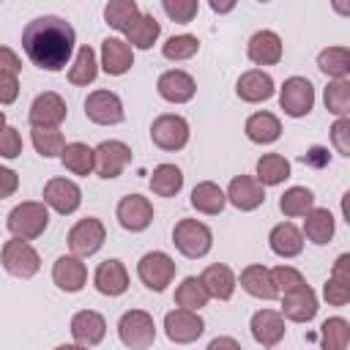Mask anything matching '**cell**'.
<instances>
[{
	"label": "cell",
	"instance_id": "4",
	"mask_svg": "<svg viewBox=\"0 0 350 350\" xmlns=\"http://www.w3.org/2000/svg\"><path fill=\"white\" fill-rule=\"evenodd\" d=\"M118 336L129 350H148L156 342V323L145 309H129L118 320Z\"/></svg>",
	"mask_w": 350,
	"mask_h": 350
},
{
	"label": "cell",
	"instance_id": "36",
	"mask_svg": "<svg viewBox=\"0 0 350 350\" xmlns=\"http://www.w3.org/2000/svg\"><path fill=\"white\" fill-rule=\"evenodd\" d=\"M312 208H314V191L306 189V186H290V189L279 197V211H282L287 219L306 216Z\"/></svg>",
	"mask_w": 350,
	"mask_h": 350
},
{
	"label": "cell",
	"instance_id": "23",
	"mask_svg": "<svg viewBox=\"0 0 350 350\" xmlns=\"http://www.w3.org/2000/svg\"><path fill=\"white\" fill-rule=\"evenodd\" d=\"M52 282L63 290V293H79L88 282V268L79 257L74 254H63L55 260L52 265Z\"/></svg>",
	"mask_w": 350,
	"mask_h": 350
},
{
	"label": "cell",
	"instance_id": "21",
	"mask_svg": "<svg viewBox=\"0 0 350 350\" xmlns=\"http://www.w3.org/2000/svg\"><path fill=\"white\" fill-rule=\"evenodd\" d=\"M71 336L82 347H96L107 336V320H104V314H98L93 309L77 312L71 317Z\"/></svg>",
	"mask_w": 350,
	"mask_h": 350
},
{
	"label": "cell",
	"instance_id": "12",
	"mask_svg": "<svg viewBox=\"0 0 350 350\" xmlns=\"http://www.w3.org/2000/svg\"><path fill=\"white\" fill-rule=\"evenodd\" d=\"M85 115H88V120H93L98 126H118L126 118L123 101L112 90H93L85 98Z\"/></svg>",
	"mask_w": 350,
	"mask_h": 350
},
{
	"label": "cell",
	"instance_id": "55",
	"mask_svg": "<svg viewBox=\"0 0 350 350\" xmlns=\"http://www.w3.org/2000/svg\"><path fill=\"white\" fill-rule=\"evenodd\" d=\"M328 161V153L323 150V148H312L306 156H304V164H317V167H323Z\"/></svg>",
	"mask_w": 350,
	"mask_h": 350
},
{
	"label": "cell",
	"instance_id": "45",
	"mask_svg": "<svg viewBox=\"0 0 350 350\" xmlns=\"http://www.w3.org/2000/svg\"><path fill=\"white\" fill-rule=\"evenodd\" d=\"M161 11H164L172 22L189 25V22L197 16L200 3H197V0H161Z\"/></svg>",
	"mask_w": 350,
	"mask_h": 350
},
{
	"label": "cell",
	"instance_id": "57",
	"mask_svg": "<svg viewBox=\"0 0 350 350\" xmlns=\"http://www.w3.org/2000/svg\"><path fill=\"white\" fill-rule=\"evenodd\" d=\"M55 350H90V347H82V345H57Z\"/></svg>",
	"mask_w": 350,
	"mask_h": 350
},
{
	"label": "cell",
	"instance_id": "25",
	"mask_svg": "<svg viewBox=\"0 0 350 350\" xmlns=\"http://www.w3.org/2000/svg\"><path fill=\"white\" fill-rule=\"evenodd\" d=\"M200 282H202L208 298H216V301H230L232 293H235V284H238L232 268L224 265V262H213V265H208V268L200 273Z\"/></svg>",
	"mask_w": 350,
	"mask_h": 350
},
{
	"label": "cell",
	"instance_id": "7",
	"mask_svg": "<svg viewBox=\"0 0 350 350\" xmlns=\"http://www.w3.org/2000/svg\"><path fill=\"white\" fill-rule=\"evenodd\" d=\"M175 271H178V265H175V260H172L167 252H148V254H142L139 262H137V276H139V282H142L148 290H153V293L167 290V284L175 279Z\"/></svg>",
	"mask_w": 350,
	"mask_h": 350
},
{
	"label": "cell",
	"instance_id": "48",
	"mask_svg": "<svg viewBox=\"0 0 350 350\" xmlns=\"http://www.w3.org/2000/svg\"><path fill=\"white\" fill-rule=\"evenodd\" d=\"M323 298L331 304V306H345L350 301V284L347 282H339L334 276H328V282L323 284Z\"/></svg>",
	"mask_w": 350,
	"mask_h": 350
},
{
	"label": "cell",
	"instance_id": "29",
	"mask_svg": "<svg viewBox=\"0 0 350 350\" xmlns=\"http://www.w3.org/2000/svg\"><path fill=\"white\" fill-rule=\"evenodd\" d=\"M243 131L252 142L257 145H271L282 137V120L273 115V112H254L246 118L243 123Z\"/></svg>",
	"mask_w": 350,
	"mask_h": 350
},
{
	"label": "cell",
	"instance_id": "15",
	"mask_svg": "<svg viewBox=\"0 0 350 350\" xmlns=\"http://www.w3.org/2000/svg\"><path fill=\"white\" fill-rule=\"evenodd\" d=\"M44 205L68 216L82 205V189L68 178H52L44 186Z\"/></svg>",
	"mask_w": 350,
	"mask_h": 350
},
{
	"label": "cell",
	"instance_id": "56",
	"mask_svg": "<svg viewBox=\"0 0 350 350\" xmlns=\"http://www.w3.org/2000/svg\"><path fill=\"white\" fill-rule=\"evenodd\" d=\"M211 8H213L216 14H227V11L235 8V3H216V0H211Z\"/></svg>",
	"mask_w": 350,
	"mask_h": 350
},
{
	"label": "cell",
	"instance_id": "22",
	"mask_svg": "<svg viewBox=\"0 0 350 350\" xmlns=\"http://www.w3.org/2000/svg\"><path fill=\"white\" fill-rule=\"evenodd\" d=\"M249 328H252L254 342L262 345V347H276L284 339V331H287L284 328V317L276 309H260V312H254Z\"/></svg>",
	"mask_w": 350,
	"mask_h": 350
},
{
	"label": "cell",
	"instance_id": "51",
	"mask_svg": "<svg viewBox=\"0 0 350 350\" xmlns=\"http://www.w3.org/2000/svg\"><path fill=\"white\" fill-rule=\"evenodd\" d=\"M16 189H19V175L14 170H8V167H0V200L14 197Z\"/></svg>",
	"mask_w": 350,
	"mask_h": 350
},
{
	"label": "cell",
	"instance_id": "35",
	"mask_svg": "<svg viewBox=\"0 0 350 350\" xmlns=\"http://www.w3.org/2000/svg\"><path fill=\"white\" fill-rule=\"evenodd\" d=\"M98 77V60L90 44H82L74 55V63L68 66V82L71 85H90Z\"/></svg>",
	"mask_w": 350,
	"mask_h": 350
},
{
	"label": "cell",
	"instance_id": "42",
	"mask_svg": "<svg viewBox=\"0 0 350 350\" xmlns=\"http://www.w3.org/2000/svg\"><path fill=\"white\" fill-rule=\"evenodd\" d=\"M325 109L336 118H347L350 115V79H331L325 93Z\"/></svg>",
	"mask_w": 350,
	"mask_h": 350
},
{
	"label": "cell",
	"instance_id": "19",
	"mask_svg": "<svg viewBox=\"0 0 350 350\" xmlns=\"http://www.w3.org/2000/svg\"><path fill=\"white\" fill-rule=\"evenodd\" d=\"M273 90H276V85H273L271 74L262 71V68H249V71H243V74L238 77V82H235V93H238V98L246 101V104L268 101V98L273 96Z\"/></svg>",
	"mask_w": 350,
	"mask_h": 350
},
{
	"label": "cell",
	"instance_id": "40",
	"mask_svg": "<svg viewBox=\"0 0 350 350\" xmlns=\"http://www.w3.org/2000/svg\"><path fill=\"white\" fill-rule=\"evenodd\" d=\"M350 345V323L345 317H328L320 325V347L323 350H347Z\"/></svg>",
	"mask_w": 350,
	"mask_h": 350
},
{
	"label": "cell",
	"instance_id": "20",
	"mask_svg": "<svg viewBox=\"0 0 350 350\" xmlns=\"http://www.w3.org/2000/svg\"><path fill=\"white\" fill-rule=\"evenodd\" d=\"M93 284H96V290L101 295L118 298V295H123L129 290V271L118 257L104 260V262H98V268L93 273Z\"/></svg>",
	"mask_w": 350,
	"mask_h": 350
},
{
	"label": "cell",
	"instance_id": "17",
	"mask_svg": "<svg viewBox=\"0 0 350 350\" xmlns=\"http://www.w3.org/2000/svg\"><path fill=\"white\" fill-rule=\"evenodd\" d=\"M156 90H159V96H161L164 101H170V104H186V101L194 98L197 82H194V77H191L189 71H183V68H170V71H164V74L159 77Z\"/></svg>",
	"mask_w": 350,
	"mask_h": 350
},
{
	"label": "cell",
	"instance_id": "32",
	"mask_svg": "<svg viewBox=\"0 0 350 350\" xmlns=\"http://www.w3.org/2000/svg\"><path fill=\"white\" fill-rule=\"evenodd\" d=\"M227 205V197L224 191L213 183V180H200L194 189H191V208L205 213V216H219Z\"/></svg>",
	"mask_w": 350,
	"mask_h": 350
},
{
	"label": "cell",
	"instance_id": "5",
	"mask_svg": "<svg viewBox=\"0 0 350 350\" xmlns=\"http://www.w3.org/2000/svg\"><path fill=\"white\" fill-rule=\"evenodd\" d=\"M0 262H3L5 273L16 276V279H33L38 273V268H41L38 252L27 241H19V238H11V241L3 243Z\"/></svg>",
	"mask_w": 350,
	"mask_h": 350
},
{
	"label": "cell",
	"instance_id": "50",
	"mask_svg": "<svg viewBox=\"0 0 350 350\" xmlns=\"http://www.w3.org/2000/svg\"><path fill=\"white\" fill-rule=\"evenodd\" d=\"M22 60L11 46H0V77H19Z\"/></svg>",
	"mask_w": 350,
	"mask_h": 350
},
{
	"label": "cell",
	"instance_id": "26",
	"mask_svg": "<svg viewBox=\"0 0 350 350\" xmlns=\"http://www.w3.org/2000/svg\"><path fill=\"white\" fill-rule=\"evenodd\" d=\"M109 77H123L134 66V49L123 38H104L101 41V63Z\"/></svg>",
	"mask_w": 350,
	"mask_h": 350
},
{
	"label": "cell",
	"instance_id": "27",
	"mask_svg": "<svg viewBox=\"0 0 350 350\" xmlns=\"http://www.w3.org/2000/svg\"><path fill=\"white\" fill-rule=\"evenodd\" d=\"M268 246L276 257L290 260V257H298L304 252V235L293 221H282L268 232Z\"/></svg>",
	"mask_w": 350,
	"mask_h": 350
},
{
	"label": "cell",
	"instance_id": "2",
	"mask_svg": "<svg viewBox=\"0 0 350 350\" xmlns=\"http://www.w3.org/2000/svg\"><path fill=\"white\" fill-rule=\"evenodd\" d=\"M5 227L14 238L33 241V238L44 235V230L49 227V208L44 202H36V200L19 202V205L11 208V213L5 219Z\"/></svg>",
	"mask_w": 350,
	"mask_h": 350
},
{
	"label": "cell",
	"instance_id": "6",
	"mask_svg": "<svg viewBox=\"0 0 350 350\" xmlns=\"http://www.w3.org/2000/svg\"><path fill=\"white\" fill-rule=\"evenodd\" d=\"M189 137H191V129H189V120L183 115L164 112L150 123V139L161 150H170V153L180 150V148H186Z\"/></svg>",
	"mask_w": 350,
	"mask_h": 350
},
{
	"label": "cell",
	"instance_id": "58",
	"mask_svg": "<svg viewBox=\"0 0 350 350\" xmlns=\"http://www.w3.org/2000/svg\"><path fill=\"white\" fill-rule=\"evenodd\" d=\"M3 126H5V112L0 109V129H3Z\"/></svg>",
	"mask_w": 350,
	"mask_h": 350
},
{
	"label": "cell",
	"instance_id": "41",
	"mask_svg": "<svg viewBox=\"0 0 350 350\" xmlns=\"http://www.w3.org/2000/svg\"><path fill=\"white\" fill-rule=\"evenodd\" d=\"M139 14H142V11H139V5H137L134 0H109V3L104 5V19H107V25L115 27V30H120V33H126V27H129Z\"/></svg>",
	"mask_w": 350,
	"mask_h": 350
},
{
	"label": "cell",
	"instance_id": "13",
	"mask_svg": "<svg viewBox=\"0 0 350 350\" xmlns=\"http://www.w3.org/2000/svg\"><path fill=\"white\" fill-rule=\"evenodd\" d=\"M202 331H205V320L197 312L172 309L164 317V334L175 345H191V342H197L202 336Z\"/></svg>",
	"mask_w": 350,
	"mask_h": 350
},
{
	"label": "cell",
	"instance_id": "18",
	"mask_svg": "<svg viewBox=\"0 0 350 350\" xmlns=\"http://www.w3.org/2000/svg\"><path fill=\"white\" fill-rule=\"evenodd\" d=\"M224 197H227V202H230L232 208L249 213V211H254V208H260V205L265 202V189H262V186L257 183V178H252V175H235V178L230 180Z\"/></svg>",
	"mask_w": 350,
	"mask_h": 350
},
{
	"label": "cell",
	"instance_id": "14",
	"mask_svg": "<svg viewBox=\"0 0 350 350\" xmlns=\"http://www.w3.org/2000/svg\"><path fill=\"white\" fill-rule=\"evenodd\" d=\"M115 216H118V221H120L123 230L142 232L153 221V205L142 194H126V197H120V202L115 208Z\"/></svg>",
	"mask_w": 350,
	"mask_h": 350
},
{
	"label": "cell",
	"instance_id": "34",
	"mask_svg": "<svg viewBox=\"0 0 350 350\" xmlns=\"http://www.w3.org/2000/svg\"><path fill=\"white\" fill-rule=\"evenodd\" d=\"M148 186L156 197H175L183 189V172L178 164H159L153 167Z\"/></svg>",
	"mask_w": 350,
	"mask_h": 350
},
{
	"label": "cell",
	"instance_id": "49",
	"mask_svg": "<svg viewBox=\"0 0 350 350\" xmlns=\"http://www.w3.org/2000/svg\"><path fill=\"white\" fill-rule=\"evenodd\" d=\"M331 142L336 153L350 156V118H336V123L331 126Z\"/></svg>",
	"mask_w": 350,
	"mask_h": 350
},
{
	"label": "cell",
	"instance_id": "54",
	"mask_svg": "<svg viewBox=\"0 0 350 350\" xmlns=\"http://www.w3.org/2000/svg\"><path fill=\"white\" fill-rule=\"evenodd\" d=\"M205 350H243V347H241V342L232 339V336H216V339L208 342Z\"/></svg>",
	"mask_w": 350,
	"mask_h": 350
},
{
	"label": "cell",
	"instance_id": "38",
	"mask_svg": "<svg viewBox=\"0 0 350 350\" xmlns=\"http://www.w3.org/2000/svg\"><path fill=\"white\" fill-rule=\"evenodd\" d=\"M60 161L63 167L71 172V175H90L96 161H93V148H88L85 142H68L60 153Z\"/></svg>",
	"mask_w": 350,
	"mask_h": 350
},
{
	"label": "cell",
	"instance_id": "53",
	"mask_svg": "<svg viewBox=\"0 0 350 350\" xmlns=\"http://www.w3.org/2000/svg\"><path fill=\"white\" fill-rule=\"evenodd\" d=\"M331 276L339 279V282H347V284H350V254H339V257H336Z\"/></svg>",
	"mask_w": 350,
	"mask_h": 350
},
{
	"label": "cell",
	"instance_id": "9",
	"mask_svg": "<svg viewBox=\"0 0 350 350\" xmlns=\"http://www.w3.org/2000/svg\"><path fill=\"white\" fill-rule=\"evenodd\" d=\"M279 107L290 118H304L314 107V85L306 77H287L279 88Z\"/></svg>",
	"mask_w": 350,
	"mask_h": 350
},
{
	"label": "cell",
	"instance_id": "47",
	"mask_svg": "<svg viewBox=\"0 0 350 350\" xmlns=\"http://www.w3.org/2000/svg\"><path fill=\"white\" fill-rule=\"evenodd\" d=\"M19 153H22V134L5 123L0 129V159H16Z\"/></svg>",
	"mask_w": 350,
	"mask_h": 350
},
{
	"label": "cell",
	"instance_id": "8",
	"mask_svg": "<svg viewBox=\"0 0 350 350\" xmlns=\"http://www.w3.org/2000/svg\"><path fill=\"white\" fill-rule=\"evenodd\" d=\"M107 241V227L101 219L96 216H88V219H79L71 230H68V249L74 257H90L96 254Z\"/></svg>",
	"mask_w": 350,
	"mask_h": 350
},
{
	"label": "cell",
	"instance_id": "3",
	"mask_svg": "<svg viewBox=\"0 0 350 350\" xmlns=\"http://www.w3.org/2000/svg\"><path fill=\"white\" fill-rule=\"evenodd\" d=\"M172 243L175 249L189 257V260H197V257H205L213 246V232L208 224L197 221V219H180L175 227H172Z\"/></svg>",
	"mask_w": 350,
	"mask_h": 350
},
{
	"label": "cell",
	"instance_id": "46",
	"mask_svg": "<svg viewBox=\"0 0 350 350\" xmlns=\"http://www.w3.org/2000/svg\"><path fill=\"white\" fill-rule=\"evenodd\" d=\"M271 279H273V287L279 290V295L287 293V290H295V287L306 284L304 273L298 268H293V265H276V268H271Z\"/></svg>",
	"mask_w": 350,
	"mask_h": 350
},
{
	"label": "cell",
	"instance_id": "28",
	"mask_svg": "<svg viewBox=\"0 0 350 350\" xmlns=\"http://www.w3.org/2000/svg\"><path fill=\"white\" fill-rule=\"evenodd\" d=\"M241 287L252 295V298H260V301H273L279 298V290L273 287V279H271V268L260 265V262H252L241 271Z\"/></svg>",
	"mask_w": 350,
	"mask_h": 350
},
{
	"label": "cell",
	"instance_id": "52",
	"mask_svg": "<svg viewBox=\"0 0 350 350\" xmlns=\"http://www.w3.org/2000/svg\"><path fill=\"white\" fill-rule=\"evenodd\" d=\"M19 96V79L16 77H0V107L14 104Z\"/></svg>",
	"mask_w": 350,
	"mask_h": 350
},
{
	"label": "cell",
	"instance_id": "37",
	"mask_svg": "<svg viewBox=\"0 0 350 350\" xmlns=\"http://www.w3.org/2000/svg\"><path fill=\"white\" fill-rule=\"evenodd\" d=\"M317 68L331 79H347L350 74V49L347 46H328L317 55Z\"/></svg>",
	"mask_w": 350,
	"mask_h": 350
},
{
	"label": "cell",
	"instance_id": "30",
	"mask_svg": "<svg viewBox=\"0 0 350 350\" xmlns=\"http://www.w3.org/2000/svg\"><path fill=\"white\" fill-rule=\"evenodd\" d=\"M336 232V221H334V213L328 208H312L304 219V230L301 235L317 246H325Z\"/></svg>",
	"mask_w": 350,
	"mask_h": 350
},
{
	"label": "cell",
	"instance_id": "1",
	"mask_svg": "<svg viewBox=\"0 0 350 350\" xmlns=\"http://www.w3.org/2000/svg\"><path fill=\"white\" fill-rule=\"evenodd\" d=\"M74 44H77V33L71 22L55 14L36 16L22 30V49L27 60L41 71H63L74 55Z\"/></svg>",
	"mask_w": 350,
	"mask_h": 350
},
{
	"label": "cell",
	"instance_id": "11",
	"mask_svg": "<svg viewBox=\"0 0 350 350\" xmlns=\"http://www.w3.org/2000/svg\"><path fill=\"white\" fill-rule=\"evenodd\" d=\"M66 115H68V107H66L63 96L55 90L38 93L27 109V120L33 129H57L66 120Z\"/></svg>",
	"mask_w": 350,
	"mask_h": 350
},
{
	"label": "cell",
	"instance_id": "43",
	"mask_svg": "<svg viewBox=\"0 0 350 350\" xmlns=\"http://www.w3.org/2000/svg\"><path fill=\"white\" fill-rule=\"evenodd\" d=\"M200 52V38L191 36V33H180V36H172L161 44V55L167 60H189Z\"/></svg>",
	"mask_w": 350,
	"mask_h": 350
},
{
	"label": "cell",
	"instance_id": "16",
	"mask_svg": "<svg viewBox=\"0 0 350 350\" xmlns=\"http://www.w3.org/2000/svg\"><path fill=\"white\" fill-rule=\"evenodd\" d=\"M317 293L309 284H301L295 290L282 293V317L293 320V323H309L317 314Z\"/></svg>",
	"mask_w": 350,
	"mask_h": 350
},
{
	"label": "cell",
	"instance_id": "33",
	"mask_svg": "<svg viewBox=\"0 0 350 350\" xmlns=\"http://www.w3.org/2000/svg\"><path fill=\"white\" fill-rule=\"evenodd\" d=\"M290 178V161L282 153H262L257 159V183L265 186H279Z\"/></svg>",
	"mask_w": 350,
	"mask_h": 350
},
{
	"label": "cell",
	"instance_id": "39",
	"mask_svg": "<svg viewBox=\"0 0 350 350\" xmlns=\"http://www.w3.org/2000/svg\"><path fill=\"white\" fill-rule=\"evenodd\" d=\"M208 293L200 282V276H186L178 287H175V304L180 309H189V312H200L205 304H208Z\"/></svg>",
	"mask_w": 350,
	"mask_h": 350
},
{
	"label": "cell",
	"instance_id": "24",
	"mask_svg": "<svg viewBox=\"0 0 350 350\" xmlns=\"http://www.w3.org/2000/svg\"><path fill=\"white\" fill-rule=\"evenodd\" d=\"M282 38L273 30H257L246 44V55L254 66H276L282 60Z\"/></svg>",
	"mask_w": 350,
	"mask_h": 350
},
{
	"label": "cell",
	"instance_id": "44",
	"mask_svg": "<svg viewBox=\"0 0 350 350\" xmlns=\"http://www.w3.org/2000/svg\"><path fill=\"white\" fill-rule=\"evenodd\" d=\"M30 139H33V148L44 156V159H55L63 153L66 148V139L57 129H33L30 126Z\"/></svg>",
	"mask_w": 350,
	"mask_h": 350
},
{
	"label": "cell",
	"instance_id": "31",
	"mask_svg": "<svg viewBox=\"0 0 350 350\" xmlns=\"http://www.w3.org/2000/svg\"><path fill=\"white\" fill-rule=\"evenodd\" d=\"M161 36V22L153 14H139L126 27V44L131 49H150Z\"/></svg>",
	"mask_w": 350,
	"mask_h": 350
},
{
	"label": "cell",
	"instance_id": "10",
	"mask_svg": "<svg viewBox=\"0 0 350 350\" xmlns=\"http://www.w3.org/2000/svg\"><path fill=\"white\" fill-rule=\"evenodd\" d=\"M93 161H96V172L104 180L118 178L129 164H131V148L120 139H104L93 148Z\"/></svg>",
	"mask_w": 350,
	"mask_h": 350
}]
</instances>
